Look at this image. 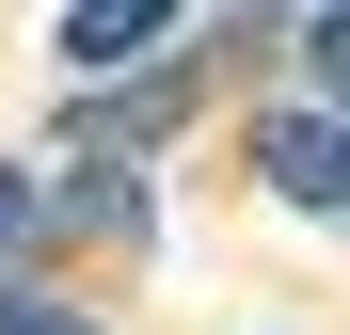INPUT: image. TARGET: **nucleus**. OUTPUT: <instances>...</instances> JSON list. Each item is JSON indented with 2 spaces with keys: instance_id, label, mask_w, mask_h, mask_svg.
<instances>
[{
  "instance_id": "nucleus-1",
  "label": "nucleus",
  "mask_w": 350,
  "mask_h": 335,
  "mask_svg": "<svg viewBox=\"0 0 350 335\" xmlns=\"http://www.w3.org/2000/svg\"><path fill=\"white\" fill-rule=\"evenodd\" d=\"M223 48H239V32H223ZM223 48H144L128 80H80V96H64V144H128V160H144V144H175V128L207 112Z\"/></svg>"
},
{
  "instance_id": "nucleus-7",
  "label": "nucleus",
  "mask_w": 350,
  "mask_h": 335,
  "mask_svg": "<svg viewBox=\"0 0 350 335\" xmlns=\"http://www.w3.org/2000/svg\"><path fill=\"white\" fill-rule=\"evenodd\" d=\"M0 335H111V319L64 303V288H0Z\"/></svg>"
},
{
  "instance_id": "nucleus-4",
  "label": "nucleus",
  "mask_w": 350,
  "mask_h": 335,
  "mask_svg": "<svg viewBox=\"0 0 350 335\" xmlns=\"http://www.w3.org/2000/svg\"><path fill=\"white\" fill-rule=\"evenodd\" d=\"M144 48H175V0H64V64L80 80H128Z\"/></svg>"
},
{
  "instance_id": "nucleus-6",
  "label": "nucleus",
  "mask_w": 350,
  "mask_h": 335,
  "mask_svg": "<svg viewBox=\"0 0 350 335\" xmlns=\"http://www.w3.org/2000/svg\"><path fill=\"white\" fill-rule=\"evenodd\" d=\"M286 64L319 80V112H350V0H319V16L286 32Z\"/></svg>"
},
{
  "instance_id": "nucleus-5",
  "label": "nucleus",
  "mask_w": 350,
  "mask_h": 335,
  "mask_svg": "<svg viewBox=\"0 0 350 335\" xmlns=\"http://www.w3.org/2000/svg\"><path fill=\"white\" fill-rule=\"evenodd\" d=\"M32 256H48V176L0 160V288H32Z\"/></svg>"
},
{
  "instance_id": "nucleus-3",
  "label": "nucleus",
  "mask_w": 350,
  "mask_h": 335,
  "mask_svg": "<svg viewBox=\"0 0 350 335\" xmlns=\"http://www.w3.org/2000/svg\"><path fill=\"white\" fill-rule=\"evenodd\" d=\"M255 192L303 208V223H350V112H319V96L255 112Z\"/></svg>"
},
{
  "instance_id": "nucleus-2",
  "label": "nucleus",
  "mask_w": 350,
  "mask_h": 335,
  "mask_svg": "<svg viewBox=\"0 0 350 335\" xmlns=\"http://www.w3.org/2000/svg\"><path fill=\"white\" fill-rule=\"evenodd\" d=\"M159 240V192L128 144H64L48 160V256H144Z\"/></svg>"
}]
</instances>
